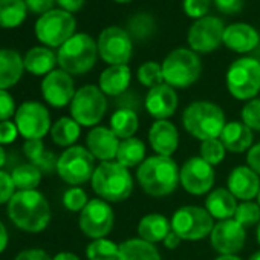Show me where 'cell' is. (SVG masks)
<instances>
[{
	"instance_id": "cell-52",
	"label": "cell",
	"mask_w": 260,
	"mask_h": 260,
	"mask_svg": "<svg viewBox=\"0 0 260 260\" xmlns=\"http://www.w3.org/2000/svg\"><path fill=\"white\" fill-rule=\"evenodd\" d=\"M57 4L60 5L61 10L72 14V13H77L83 8L84 0H57Z\"/></svg>"
},
{
	"instance_id": "cell-43",
	"label": "cell",
	"mask_w": 260,
	"mask_h": 260,
	"mask_svg": "<svg viewBox=\"0 0 260 260\" xmlns=\"http://www.w3.org/2000/svg\"><path fill=\"white\" fill-rule=\"evenodd\" d=\"M240 121L252 132H260V98L249 100L243 104L240 110Z\"/></svg>"
},
{
	"instance_id": "cell-47",
	"label": "cell",
	"mask_w": 260,
	"mask_h": 260,
	"mask_svg": "<svg viewBox=\"0 0 260 260\" xmlns=\"http://www.w3.org/2000/svg\"><path fill=\"white\" fill-rule=\"evenodd\" d=\"M17 135H19V128L16 122H11V121L0 122V146L14 143L17 140Z\"/></svg>"
},
{
	"instance_id": "cell-50",
	"label": "cell",
	"mask_w": 260,
	"mask_h": 260,
	"mask_svg": "<svg viewBox=\"0 0 260 260\" xmlns=\"http://www.w3.org/2000/svg\"><path fill=\"white\" fill-rule=\"evenodd\" d=\"M246 166L260 176V143L254 144L246 153Z\"/></svg>"
},
{
	"instance_id": "cell-9",
	"label": "cell",
	"mask_w": 260,
	"mask_h": 260,
	"mask_svg": "<svg viewBox=\"0 0 260 260\" xmlns=\"http://www.w3.org/2000/svg\"><path fill=\"white\" fill-rule=\"evenodd\" d=\"M71 106V116L81 127H96L107 112V96L98 86L86 84L75 92Z\"/></svg>"
},
{
	"instance_id": "cell-6",
	"label": "cell",
	"mask_w": 260,
	"mask_h": 260,
	"mask_svg": "<svg viewBox=\"0 0 260 260\" xmlns=\"http://www.w3.org/2000/svg\"><path fill=\"white\" fill-rule=\"evenodd\" d=\"M164 83L173 89H188L202 74V61L196 52L187 48H176L161 63Z\"/></svg>"
},
{
	"instance_id": "cell-2",
	"label": "cell",
	"mask_w": 260,
	"mask_h": 260,
	"mask_svg": "<svg viewBox=\"0 0 260 260\" xmlns=\"http://www.w3.org/2000/svg\"><path fill=\"white\" fill-rule=\"evenodd\" d=\"M11 222L28 233H40L51 222V207L48 199L37 190L16 191L8 202Z\"/></svg>"
},
{
	"instance_id": "cell-12",
	"label": "cell",
	"mask_w": 260,
	"mask_h": 260,
	"mask_svg": "<svg viewBox=\"0 0 260 260\" xmlns=\"http://www.w3.org/2000/svg\"><path fill=\"white\" fill-rule=\"evenodd\" d=\"M98 55L109 66L127 64L134 54V40L119 26H109L100 32L96 40Z\"/></svg>"
},
{
	"instance_id": "cell-40",
	"label": "cell",
	"mask_w": 260,
	"mask_h": 260,
	"mask_svg": "<svg viewBox=\"0 0 260 260\" xmlns=\"http://www.w3.org/2000/svg\"><path fill=\"white\" fill-rule=\"evenodd\" d=\"M236 222H239L245 230L257 226L260 223V205L254 201L240 202L237 205V210L233 217Z\"/></svg>"
},
{
	"instance_id": "cell-58",
	"label": "cell",
	"mask_w": 260,
	"mask_h": 260,
	"mask_svg": "<svg viewBox=\"0 0 260 260\" xmlns=\"http://www.w3.org/2000/svg\"><path fill=\"white\" fill-rule=\"evenodd\" d=\"M248 260H260V249L254 251V252L248 257Z\"/></svg>"
},
{
	"instance_id": "cell-34",
	"label": "cell",
	"mask_w": 260,
	"mask_h": 260,
	"mask_svg": "<svg viewBox=\"0 0 260 260\" xmlns=\"http://www.w3.org/2000/svg\"><path fill=\"white\" fill-rule=\"evenodd\" d=\"M81 134V125L72 116H63L57 119L51 127L52 143L58 147H72Z\"/></svg>"
},
{
	"instance_id": "cell-21",
	"label": "cell",
	"mask_w": 260,
	"mask_h": 260,
	"mask_svg": "<svg viewBox=\"0 0 260 260\" xmlns=\"http://www.w3.org/2000/svg\"><path fill=\"white\" fill-rule=\"evenodd\" d=\"M149 144L155 155L172 158L179 147L178 127L169 119H156L149 128Z\"/></svg>"
},
{
	"instance_id": "cell-1",
	"label": "cell",
	"mask_w": 260,
	"mask_h": 260,
	"mask_svg": "<svg viewBox=\"0 0 260 260\" xmlns=\"http://www.w3.org/2000/svg\"><path fill=\"white\" fill-rule=\"evenodd\" d=\"M179 170L181 167L173 158L159 155L147 156L137 169V182L147 196L156 199L167 198L181 185Z\"/></svg>"
},
{
	"instance_id": "cell-38",
	"label": "cell",
	"mask_w": 260,
	"mask_h": 260,
	"mask_svg": "<svg viewBox=\"0 0 260 260\" xmlns=\"http://www.w3.org/2000/svg\"><path fill=\"white\" fill-rule=\"evenodd\" d=\"M87 260H118L119 257V243L103 237L92 240L86 248Z\"/></svg>"
},
{
	"instance_id": "cell-53",
	"label": "cell",
	"mask_w": 260,
	"mask_h": 260,
	"mask_svg": "<svg viewBox=\"0 0 260 260\" xmlns=\"http://www.w3.org/2000/svg\"><path fill=\"white\" fill-rule=\"evenodd\" d=\"M181 243H182V239H181L173 230L167 234V237H166L164 242H162V245H164L167 249H176V248H179Z\"/></svg>"
},
{
	"instance_id": "cell-48",
	"label": "cell",
	"mask_w": 260,
	"mask_h": 260,
	"mask_svg": "<svg viewBox=\"0 0 260 260\" xmlns=\"http://www.w3.org/2000/svg\"><path fill=\"white\" fill-rule=\"evenodd\" d=\"M213 2L219 13L231 16V14H237L242 11L245 0H213Z\"/></svg>"
},
{
	"instance_id": "cell-41",
	"label": "cell",
	"mask_w": 260,
	"mask_h": 260,
	"mask_svg": "<svg viewBox=\"0 0 260 260\" xmlns=\"http://www.w3.org/2000/svg\"><path fill=\"white\" fill-rule=\"evenodd\" d=\"M225 155H226V150H225V147H223V144L220 143L219 138L207 140V141H202V143H201L199 156H201L204 161H207L210 166L216 167V166H219L220 162H223Z\"/></svg>"
},
{
	"instance_id": "cell-16",
	"label": "cell",
	"mask_w": 260,
	"mask_h": 260,
	"mask_svg": "<svg viewBox=\"0 0 260 260\" xmlns=\"http://www.w3.org/2000/svg\"><path fill=\"white\" fill-rule=\"evenodd\" d=\"M16 125L19 134L28 140H43L51 132V115L49 110L37 101H26L20 104L16 112Z\"/></svg>"
},
{
	"instance_id": "cell-49",
	"label": "cell",
	"mask_w": 260,
	"mask_h": 260,
	"mask_svg": "<svg viewBox=\"0 0 260 260\" xmlns=\"http://www.w3.org/2000/svg\"><path fill=\"white\" fill-rule=\"evenodd\" d=\"M57 0H25L26 4V8L34 13V14H46L49 11L54 10V5H55Z\"/></svg>"
},
{
	"instance_id": "cell-37",
	"label": "cell",
	"mask_w": 260,
	"mask_h": 260,
	"mask_svg": "<svg viewBox=\"0 0 260 260\" xmlns=\"http://www.w3.org/2000/svg\"><path fill=\"white\" fill-rule=\"evenodd\" d=\"M11 176H13L16 188H19V191H26V190H36L40 185L43 173L39 167L28 162V164H20L19 167H16Z\"/></svg>"
},
{
	"instance_id": "cell-19",
	"label": "cell",
	"mask_w": 260,
	"mask_h": 260,
	"mask_svg": "<svg viewBox=\"0 0 260 260\" xmlns=\"http://www.w3.org/2000/svg\"><path fill=\"white\" fill-rule=\"evenodd\" d=\"M179 106V96L176 89L162 83L156 87L149 89L144 98V107L147 113L156 119H169L175 115Z\"/></svg>"
},
{
	"instance_id": "cell-30",
	"label": "cell",
	"mask_w": 260,
	"mask_h": 260,
	"mask_svg": "<svg viewBox=\"0 0 260 260\" xmlns=\"http://www.w3.org/2000/svg\"><path fill=\"white\" fill-rule=\"evenodd\" d=\"M147 158V147L143 140L132 137L127 140H121L118 153L115 161H118L121 166L130 169H138Z\"/></svg>"
},
{
	"instance_id": "cell-32",
	"label": "cell",
	"mask_w": 260,
	"mask_h": 260,
	"mask_svg": "<svg viewBox=\"0 0 260 260\" xmlns=\"http://www.w3.org/2000/svg\"><path fill=\"white\" fill-rule=\"evenodd\" d=\"M109 127L112 128V132L119 140L132 138V137H135V134L140 128V116H138L137 110L118 107L110 116Z\"/></svg>"
},
{
	"instance_id": "cell-26",
	"label": "cell",
	"mask_w": 260,
	"mask_h": 260,
	"mask_svg": "<svg viewBox=\"0 0 260 260\" xmlns=\"http://www.w3.org/2000/svg\"><path fill=\"white\" fill-rule=\"evenodd\" d=\"M237 199L231 194L228 188L219 187L213 188L205 198V210L211 214L214 220H225L233 219L237 210Z\"/></svg>"
},
{
	"instance_id": "cell-55",
	"label": "cell",
	"mask_w": 260,
	"mask_h": 260,
	"mask_svg": "<svg viewBox=\"0 0 260 260\" xmlns=\"http://www.w3.org/2000/svg\"><path fill=\"white\" fill-rule=\"evenodd\" d=\"M52 260H81V258L77 254H74V252L63 251V252H58L57 255H54Z\"/></svg>"
},
{
	"instance_id": "cell-29",
	"label": "cell",
	"mask_w": 260,
	"mask_h": 260,
	"mask_svg": "<svg viewBox=\"0 0 260 260\" xmlns=\"http://www.w3.org/2000/svg\"><path fill=\"white\" fill-rule=\"evenodd\" d=\"M118 260H162V255L155 243L132 237L119 243Z\"/></svg>"
},
{
	"instance_id": "cell-3",
	"label": "cell",
	"mask_w": 260,
	"mask_h": 260,
	"mask_svg": "<svg viewBox=\"0 0 260 260\" xmlns=\"http://www.w3.org/2000/svg\"><path fill=\"white\" fill-rule=\"evenodd\" d=\"M181 121L185 132L201 143L219 138L226 124L223 109L207 100L190 103L184 109Z\"/></svg>"
},
{
	"instance_id": "cell-22",
	"label": "cell",
	"mask_w": 260,
	"mask_h": 260,
	"mask_svg": "<svg viewBox=\"0 0 260 260\" xmlns=\"http://www.w3.org/2000/svg\"><path fill=\"white\" fill-rule=\"evenodd\" d=\"M121 140L112 132L110 127L96 125L89 130L86 137V149L92 153L95 159L101 162L115 161Z\"/></svg>"
},
{
	"instance_id": "cell-56",
	"label": "cell",
	"mask_w": 260,
	"mask_h": 260,
	"mask_svg": "<svg viewBox=\"0 0 260 260\" xmlns=\"http://www.w3.org/2000/svg\"><path fill=\"white\" fill-rule=\"evenodd\" d=\"M214 260H243V258H240L237 254H231V255H217Z\"/></svg>"
},
{
	"instance_id": "cell-46",
	"label": "cell",
	"mask_w": 260,
	"mask_h": 260,
	"mask_svg": "<svg viewBox=\"0 0 260 260\" xmlns=\"http://www.w3.org/2000/svg\"><path fill=\"white\" fill-rule=\"evenodd\" d=\"M16 112L17 109H16V103L11 93H8V90L0 89V122L10 121V118L16 115Z\"/></svg>"
},
{
	"instance_id": "cell-20",
	"label": "cell",
	"mask_w": 260,
	"mask_h": 260,
	"mask_svg": "<svg viewBox=\"0 0 260 260\" xmlns=\"http://www.w3.org/2000/svg\"><path fill=\"white\" fill-rule=\"evenodd\" d=\"M226 188L240 202L254 201L260 191V176L248 166H237L226 178Z\"/></svg>"
},
{
	"instance_id": "cell-61",
	"label": "cell",
	"mask_w": 260,
	"mask_h": 260,
	"mask_svg": "<svg viewBox=\"0 0 260 260\" xmlns=\"http://www.w3.org/2000/svg\"><path fill=\"white\" fill-rule=\"evenodd\" d=\"M257 204L260 205V191H258V194H257Z\"/></svg>"
},
{
	"instance_id": "cell-8",
	"label": "cell",
	"mask_w": 260,
	"mask_h": 260,
	"mask_svg": "<svg viewBox=\"0 0 260 260\" xmlns=\"http://www.w3.org/2000/svg\"><path fill=\"white\" fill-rule=\"evenodd\" d=\"M172 230L187 242H198L210 237L214 228V219L201 205H184L179 207L172 219Z\"/></svg>"
},
{
	"instance_id": "cell-17",
	"label": "cell",
	"mask_w": 260,
	"mask_h": 260,
	"mask_svg": "<svg viewBox=\"0 0 260 260\" xmlns=\"http://www.w3.org/2000/svg\"><path fill=\"white\" fill-rule=\"evenodd\" d=\"M246 242V230L234 219H225L214 223L210 234V243L219 255L237 254Z\"/></svg>"
},
{
	"instance_id": "cell-15",
	"label": "cell",
	"mask_w": 260,
	"mask_h": 260,
	"mask_svg": "<svg viewBox=\"0 0 260 260\" xmlns=\"http://www.w3.org/2000/svg\"><path fill=\"white\" fill-rule=\"evenodd\" d=\"M225 28V23L214 16L194 20L187 34L190 49L196 54H210L216 51L223 43Z\"/></svg>"
},
{
	"instance_id": "cell-44",
	"label": "cell",
	"mask_w": 260,
	"mask_h": 260,
	"mask_svg": "<svg viewBox=\"0 0 260 260\" xmlns=\"http://www.w3.org/2000/svg\"><path fill=\"white\" fill-rule=\"evenodd\" d=\"M210 7H211V0H184L182 2L184 13L194 20L207 17Z\"/></svg>"
},
{
	"instance_id": "cell-11",
	"label": "cell",
	"mask_w": 260,
	"mask_h": 260,
	"mask_svg": "<svg viewBox=\"0 0 260 260\" xmlns=\"http://www.w3.org/2000/svg\"><path fill=\"white\" fill-rule=\"evenodd\" d=\"M75 28L77 22L71 13L64 10H52L40 16L37 20L36 36L43 45L49 48H60L75 36Z\"/></svg>"
},
{
	"instance_id": "cell-5",
	"label": "cell",
	"mask_w": 260,
	"mask_h": 260,
	"mask_svg": "<svg viewBox=\"0 0 260 260\" xmlns=\"http://www.w3.org/2000/svg\"><path fill=\"white\" fill-rule=\"evenodd\" d=\"M98 58L96 42L84 34L78 32L72 36L63 46L58 48L57 61L60 69L71 75H83L93 69Z\"/></svg>"
},
{
	"instance_id": "cell-54",
	"label": "cell",
	"mask_w": 260,
	"mask_h": 260,
	"mask_svg": "<svg viewBox=\"0 0 260 260\" xmlns=\"http://www.w3.org/2000/svg\"><path fill=\"white\" fill-rule=\"evenodd\" d=\"M8 240H10L8 231H7L5 225H4L2 222H0V252H4V251H5V248L8 246Z\"/></svg>"
},
{
	"instance_id": "cell-60",
	"label": "cell",
	"mask_w": 260,
	"mask_h": 260,
	"mask_svg": "<svg viewBox=\"0 0 260 260\" xmlns=\"http://www.w3.org/2000/svg\"><path fill=\"white\" fill-rule=\"evenodd\" d=\"M113 2H116V4H128V2H132V0H113Z\"/></svg>"
},
{
	"instance_id": "cell-10",
	"label": "cell",
	"mask_w": 260,
	"mask_h": 260,
	"mask_svg": "<svg viewBox=\"0 0 260 260\" xmlns=\"http://www.w3.org/2000/svg\"><path fill=\"white\" fill-rule=\"evenodd\" d=\"M92 153L81 146H72L66 149L57 162V175L69 185L78 187L92 179L96 169Z\"/></svg>"
},
{
	"instance_id": "cell-27",
	"label": "cell",
	"mask_w": 260,
	"mask_h": 260,
	"mask_svg": "<svg viewBox=\"0 0 260 260\" xmlns=\"http://www.w3.org/2000/svg\"><path fill=\"white\" fill-rule=\"evenodd\" d=\"M172 231L170 219L159 213H149L143 216L138 222L137 233L138 237L150 243H162L167 234Z\"/></svg>"
},
{
	"instance_id": "cell-33",
	"label": "cell",
	"mask_w": 260,
	"mask_h": 260,
	"mask_svg": "<svg viewBox=\"0 0 260 260\" xmlns=\"http://www.w3.org/2000/svg\"><path fill=\"white\" fill-rule=\"evenodd\" d=\"M23 152H25L26 158L31 161V164L39 167L42 170V173L51 175V173L57 172L58 158H55V155L52 152L46 150L42 140H28L23 146Z\"/></svg>"
},
{
	"instance_id": "cell-57",
	"label": "cell",
	"mask_w": 260,
	"mask_h": 260,
	"mask_svg": "<svg viewBox=\"0 0 260 260\" xmlns=\"http://www.w3.org/2000/svg\"><path fill=\"white\" fill-rule=\"evenodd\" d=\"M7 162V153H5V149L0 146V169H2Z\"/></svg>"
},
{
	"instance_id": "cell-42",
	"label": "cell",
	"mask_w": 260,
	"mask_h": 260,
	"mask_svg": "<svg viewBox=\"0 0 260 260\" xmlns=\"http://www.w3.org/2000/svg\"><path fill=\"white\" fill-rule=\"evenodd\" d=\"M89 201L87 193L81 187H71L63 194V205L72 213H81Z\"/></svg>"
},
{
	"instance_id": "cell-31",
	"label": "cell",
	"mask_w": 260,
	"mask_h": 260,
	"mask_svg": "<svg viewBox=\"0 0 260 260\" xmlns=\"http://www.w3.org/2000/svg\"><path fill=\"white\" fill-rule=\"evenodd\" d=\"M57 55L45 46H36L32 49H29L26 52V55L23 57V64L25 69L32 74V75H48L52 71H55V64H57Z\"/></svg>"
},
{
	"instance_id": "cell-24",
	"label": "cell",
	"mask_w": 260,
	"mask_h": 260,
	"mask_svg": "<svg viewBox=\"0 0 260 260\" xmlns=\"http://www.w3.org/2000/svg\"><path fill=\"white\" fill-rule=\"evenodd\" d=\"M219 140L230 153H248V150L254 146V132L242 121H228Z\"/></svg>"
},
{
	"instance_id": "cell-28",
	"label": "cell",
	"mask_w": 260,
	"mask_h": 260,
	"mask_svg": "<svg viewBox=\"0 0 260 260\" xmlns=\"http://www.w3.org/2000/svg\"><path fill=\"white\" fill-rule=\"evenodd\" d=\"M25 71L23 58L14 49H0V89L16 86Z\"/></svg>"
},
{
	"instance_id": "cell-36",
	"label": "cell",
	"mask_w": 260,
	"mask_h": 260,
	"mask_svg": "<svg viewBox=\"0 0 260 260\" xmlns=\"http://www.w3.org/2000/svg\"><path fill=\"white\" fill-rule=\"evenodd\" d=\"M127 32L135 42H146L153 37L156 32V22L155 17L149 13H138L134 17H130L127 25Z\"/></svg>"
},
{
	"instance_id": "cell-25",
	"label": "cell",
	"mask_w": 260,
	"mask_h": 260,
	"mask_svg": "<svg viewBox=\"0 0 260 260\" xmlns=\"http://www.w3.org/2000/svg\"><path fill=\"white\" fill-rule=\"evenodd\" d=\"M130 81H132V71L128 64L107 66L98 80V87L106 96H121L127 92Z\"/></svg>"
},
{
	"instance_id": "cell-13",
	"label": "cell",
	"mask_w": 260,
	"mask_h": 260,
	"mask_svg": "<svg viewBox=\"0 0 260 260\" xmlns=\"http://www.w3.org/2000/svg\"><path fill=\"white\" fill-rule=\"evenodd\" d=\"M81 233L95 240L107 237L115 226V213L109 202L93 198L87 202L78 217Z\"/></svg>"
},
{
	"instance_id": "cell-51",
	"label": "cell",
	"mask_w": 260,
	"mask_h": 260,
	"mask_svg": "<svg viewBox=\"0 0 260 260\" xmlns=\"http://www.w3.org/2000/svg\"><path fill=\"white\" fill-rule=\"evenodd\" d=\"M16 260H52V257L43 249H25L16 257Z\"/></svg>"
},
{
	"instance_id": "cell-18",
	"label": "cell",
	"mask_w": 260,
	"mask_h": 260,
	"mask_svg": "<svg viewBox=\"0 0 260 260\" xmlns=\"http://www.w3.org/2000/svg\"><path fill=\"white\" fill-rule=\"evenodd\" d=\"M75 83L71 74L63 69H55L42 81V95L52 107H64L72 103L75 96Z\"/></svg>"
},
{
	"instance_id": "cell-14",
	"label": "cell",
	"mask_w": 260,
	"mask_h": 260,
	"mask_svg": "<svg viewBox=\"0 0 260 260\" xmlns=\"http://www.w3.org/2000/svg\"><path fill=\"white\" fill-rule=\"evenodd\" d=\"M181 187L191 196H207L216 182L214 167L201 156L188 158L179 170Z\"/></svg>"
},
{
	"instance_id": "cell-4",
	"label": "cell",
	"mask_w": 260,
	"mask_h": 260,
	"mask_svg": "<svg viewBox=\"0 0 260 260\" xmlns=\"http://www.w3.org/2000/svg\"><path fill=\"white\" fill-rule=\"evenodd\" d=\"M90 185L100 199L109 204H119L132 196L135 179L130 170L118 161H106L96 166Z\"/></svg>"
},
{
	"instance_id": "cell-39",
	"label": "cell",
	"mask_w": 260,
	"mask_h": 260,
	"mask_svg": "<svg viewBox=\"0 0 260 260\" xmlns=\"http://www.w3.org/2000/svg\"><path fill=\"white\" fill-rule=\"evenodd\" d=\"M137 78L140 84H143L144 87H149V89L156 87L164 83L162 66L156 61H146L138 68Z\"/></svg>"
},
{
	"instance_id": "cell-35",
	"label": "cell",
	"mask_w": 260,
	"mask_h": 260,
	"mask_svg": "<svg viewBox=\"0 0 260 260\" xmlns=\"http://www.w3.org/2000/svg\"><path fill=\"white\" fill-rule=\"evenodd\" d=\"M25 0H0V28H17L26 19Z\"/></svg>"
},
{
	"instance_id": "cell-23",
	"label": "cell",
	"mask_w": 260,
	"mask_h": 260,
	"mask_svg": "<svg viewBox=\"0 0 260 260\" xmlns=\"http://www.w3.org/2000/svg\"><path fill=\"white\" fill-rule=\"evenodd\" d=\"M260 43L258 31L246 23H233L225 28L223 45L236 54H248Z\"/></svg>"
},
{
	"instance_id": "cell-7",
	"label": "cell",
	"mask_w": 260,
	"mask_h": 260,
	"mask_svg": "<svg viewBox=\"0 0 260 260\" xmlns=\"http://www.w3.org/2000/svg\"><path fill=\"white\" fill-rule=\"evenodd\" d=\"M225 84L230 95L239 101L257 98L260 92V61L252 57L234 60L226 71Z\"/></svg>"
},
{
	"instance_id": "cell-45",
	"label": "cell",
	"mask_w": 260,
	"mask_h": 260,
	"mask_svg": "<svg viewBox=\"0 0 260 260\" xmlns=\"http://www.w3.org/2000/svg\"><path fill=\"white\" fill-rule=\"evenodd\" d=\"M14 194H16V185L13 176L7 172L0 170V205L8 204Z\"/></svg>"
},
{
	"instance_id": "cell-59",
	"label": "cell",
	"mask_w": 260,
	"mask_h": 260,
	"mask_svg": "<svg viewBox=\"0 0 260 260\" xmlns=\"http://www.w3.org/2000/svg\"><path fill=\"white\" fill-rule=\"evenodd\" d=\"M255 239H257V242L260 245V223L257 225V230H255Z\"/></svg>"
}]
</instances>
